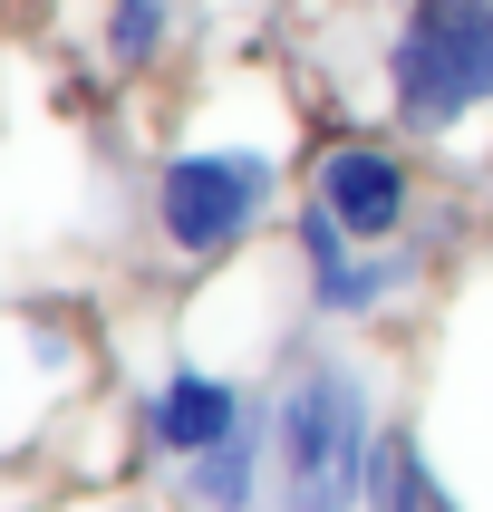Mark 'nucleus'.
<instances>
[{"instance_id": "1", "label": "nucleus", "mask_w": 493, "mask_h": 512, "mask_svg": "<svg viewBox=\"0 0 493 512\" xmlns=\"http://www.w3.org/2000/svg\"><path fill=\"white\" fill-rule=\"evenodd\" d=\"M387 97L416 136L493 107V0H406L387 39Z\"/></svg>"}, {"instance_id": "2", "label": "nucleus", "mask_w": 493, "mask_h": 512, "mask_svg": "<svg viewBox=\"0 0 493 512\" xmlns=\"http://www.w3.org/2000/svg\"><path fill=\"white\" fill-rule=\"evenodd\" d=\"M368 464H377L368 387H358L348 368H310L281 397V484H290V512L368 503Z\"/></svg>"}, {"instance_id": "3", "label": "nucleus", "mask_w": 493, "mask_h": 512, "mask_svg": "<svg viewBox=\"0 0 493 512\" xmlns=\"http://www.w3.org/2000/svg\"><path fill=\"white\" fill-rule=\"evenodd\" d=\"M271 194H281V165L271 155H252V145H203V155H174L155 174V223H165V242L184 261H223L271 213Z\"/></svg>"}, {"instance_id": "4", "label": "nucleus", "mask_w": 493, "mask_h": 512, "mask_svg": "<svg viewBox=\"0 0 493 512\" xmlns=\"http://www.w3.org/2000/svg\"><path fill=\"white\" fill-rule=\"evenodd\" d=\"M406 165L387 155V145H329L310 174V203H329L339 213L348 242H387V232H406Z\"/></svg>"}, {"instance_id": "5", "label": "nucleus", "mask_w": 493, "mask_h": 512, "mask_svg": "<svg viewBox=\"0 0 493 512\" xmlns=\"http://www.w3.org/2000/svg\"><path fill=\"white\" fill-rule=\"evenodd\" d=\"M300 242H310V300L329 319H368L387 290H406V261H377V242H348L329 203L300 213Z\"/></svg>"}, {"instance_id": "6", "label": "nucleus", "mask_w": 493, "mask_h": 512, "mask_svg": "<svg viewBox=\"0 0 493 512\" xmlns=\"http://www.w3.org/2000/svg\"><path fill=\"white\" fill-rule=\"evenodd\" d=\"M232 426H252V406H242V387H223V377H203V368H174L165 387H155V406H145V435L165 445V455H213Z\"/></svg>"}, {"instance_id": "7", "label": "nucleus", "mask_w": 493, "mask_h": 512, "mask_svg": "<svg viewBox=\"0 0 493 512\" xmlns=\"http://www.w3.org/2000/svg\"><path fill=\"white\" fill-rule=\"evenodd\" d=\"M368 512H455V503H445V484L426 474V455H416V435H377Z\"/></svg>"}, {"instance_id": "8", "label": "nucleus", "mask_w": 493, "mask_h": 512, "mask_svg": "<svg viewBox=\"0 0 493 512\" xmlns=\"http://www.w3.org/2000/svg\"><path fill=\"white\" fill-rule=\"evenodd\" d=\"M252 464H261V426H232L213 455H194V503L203 512H252Z\"/></svg>"}, {"instance_id": "9", "label": "nucleus", "mask_w": 493, "mask_h": 512, "mask_svg": "<svg viewBox=\"0 0 493 512\" xmlns=\"http://www.w3.org/2000/svg\"><path fill=\"white\" fill-rule=\"evenodd\" d=\"M107 49L126 58V68H145V58L165 49V0H116L107 10Z\"/></svg>"}]
</instances>
